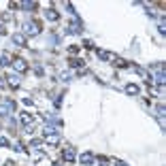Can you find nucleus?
<instances>
[{
  "instance_id": "nucleus-1",
  "label": "nucleus",
  "mask_w": 166,
  "mask_h": 166,
  "mask_svg": "<svg viewBox=\"0 0 166 166\" xmlns=\"http://www.w3.org/2000/svg\"><path fill=\"white\" fill-rule=\"evenodd\" d=\"M23 30H26L28 34H38V32H41V26H38L36 21H34V23L28 21V23H23Z\"/></svg>"
},
{
  "instance_id": "nucleus-2",
  "label": "nucleus",
  "mask_w": 166,
  "mask_h": 166,
  "mask_svg": "<svg viewBox=\"0 0 166 166\" xmlns=\"http://www.w3.org/2000/svg\"><path fill=\"white\" fill-rule=\"evenodd\" d=\"M98 58H100V60H109V62H113V64L117 62V56H115V53H109V51H98Z\"/></svg>"
},
{
  "instance_id": "nucleus-3",
  "label": "nucleus",
  "mask_w": 166,
  "mask_h": 166,
  "mask_svg": "<svg viewBox=\"0 0 166 166\" xmlns=\"http://www.w3.org/2000/svg\"><path fill=\"white\" fill-rule=\"evenodd\" d=\"M7 81H9V85H11V87H19V81H21V79H19L17 75H9V77H7Z\"/></svg>"
},
{
  "instance_id": "nucleus-4",
  "label": "nucleus",
  "mask_w": 166,
  "mask_h": 166,
  "mask_svg": "<svg viewBox=\"0 0 166 166\" xmlns=\"http://www.w3.org/2000/svg\"><path fill=\"white\" fill-rule=\"evenodd\" d=\"M13 66H15V70H19V73H23V70L28 68L23 60H13Z\"/></svg>"
},
{
  "instance_id": "nucleus-5",
  "label": "nucleus",
  "mask_w": 166,
  "mask_h": 166,
  "mask_svg": "<svg viewBox=\"0 0 166 166\" xmlns=\"http://www.w3.org/2000/svg\"><path fill=\"white\" fill-rule=\"evenodd\" d=\"M62 155H64V160H75V151L70 149V147H66V149L62 151Z\"/></svg>"
},
{
  "instance_id": "nucleus-6",
  "label": "nucleus",
  "mask_w": 166,
  "mask_h": 166,
  "mask_svg": "<svg viewBox=\"0 0 166 166\" xmlns=\"http://www.w3.org/2000/svg\"><path fill=\"white\" fill-rule=\"evenodd\" d=\"M13 43L15 45H26V36H23V34H15L13 36Z\"/></svg>"
},
{
  "instance_id": "nucleus-7",
  "label": "nucleus",
  "mask_w": 166,
  "mask_h": 166,
  "mask_svg": "<svg viewBox=\"0 0 166 166\" xmlns=\"http://www.w3.org/2000/svg\"><path fill=\"white\" fill-rule=\"evenodd\" d=\"M126 92L130 94V96H134V94H138V85H134V83H130V85H126Z\"/></svg>"
},
{
  "instance_id": "nucleus-8",
  "label": "nucleus",
  "mask_w": 166,
  "mask_h": 166,
  "mask_svg": "<svg viewBox=\"0 0 166 166\" xmlns=\"http://www.w3.org/2000/svg\"><path fill=\"white\" fill-rule=\"evenodd\" d=\"M9 62H11V56H9V53H7V51H5V53H2V56H0V66H7V64H9Z\"/></svg>"
},
{
  "instance_id": "nucleus-9",
  "label": "nucleus",
  "mask_w": 166,
  "mask_h": 166,
  "mask_svg": "<svg viewBox=\"0 0 166 166\" xmlns=\"http://www.w3.org/2000/svg\"><path fill=\"white\" fill-rule=\"evenodd\" d=\"M81 162H83V164H92V162H94V155H92V153H83V155H81Z\"/></svg>"
},
{
  "instance_id": "nucleus-10",
  "label": "nucleus",
  "mask_w": 166,
  "mask_h": 166,
  "mask_svg": "<svg viewBox=\"0 0 166 166\" xmlns=\"http://www.w3.org/2000/svg\"><path fill=\"white\" fill-rule=\"evenodd\" d=\"M21 122L26 124V126H30V124H32V115H28V113H21Z\"/></svg>"
},
{
  "instance_id": "nucleus-11",
  "label": "nucleus",
  "mask_w": 166,
  "mask_h": 166,
  "mask_svg": "<svg viewBox=\"0 0 166 166\" xmlns=\"http://www.w3.org/2000/svg\"><path fill=\"white\" fill-rule=\"evenodd\" d=\"M9 111H11V107H9V102H7V104H0V115H7Z\"/></svg>"
},
{
  "instance_id": "nucleus-12",
  "label": "nucleus",
  "mask_w": 166,
  "mask_h": 166,
  "mask_svg": "<svg viewBox=\"0 0 166 166\" xmlns=\"http://www.w3.org/2000/svg\"><path fill=\"white\" fill-rule=\"evenodd\" d=\"M47 19H49V21H56V19H58V13H56V11H47Z\"/></svg>"
},
{
  "instance_id": "nucleus-13",
  "label": "nucleus",
  "mask_w": 166,
  "mask_h": 166,
  "mask_svg": "<svg viewBox=\"0 0 166 166\" xmlns=\"http://www.w3.org/2000/svg\"><path fill=\"white\" fill-rule=\"evenodd\" d=\"M21 7L26 9V11H32V9H36V5H34V2H23Z\"/></svg>"
},
{
  "instance_id": "nucleus-14",
  "label": "nucleus",
  "mask_w": 166,
  "mask_h": 166,
  "mask_svg": "<svg viewBox=\"0 0 166 166\" xmlns=\"http://www.w3.org/2000/svg\"><path fill=\"white\" fill-rule=\"evenodd\" d=\"M13 149H15V151H23V145H21V143H13Z\"/></svg>"
},
{
  "instance_id": "nucleus-15",
  "label": "nucleus",
  "mask_w": 166,
  "mask_h": 166,
  "mask_svg": "<svg viewBox=\"0 0 166 166\" xmlns=\"http://www.w3.org/2000/svg\"><path fill=\"white\" fill-rule=\"evenodd\" d=\"M23 104H26V107H32L34 100H32V98H23Z\"/></svg>"
},
{
  "instance_id": "nucleus-16",
  "label": "nucleus",
  "mask_w": 166,
  "mask_h": 166,
  "mask_svg": "<svg viewBox=\"0 0 166 166\" xmlns=\"http://www.w3.org/2000/svg\"><path fill=\"white\" fill-rule=\"evenodd\" d=\"M0 145H2V147H7V145H9V140H7L5 136H0Z\"/></svg>"
},
{
  "instance_id": "nucleus-17",
  "label": "nucleus",
  "mask_w": 166,
  "mask_h": 166,
  "mask_svg": "<svg viewBox=\"0 0 166 166\" xmlns=\"http://www.w3.org/2000/svg\"><path fill=\"white\" fill-rule=\"evenodd\" d=\"M34 73L36 75H43V66H34Z\"/></svg>"
},
{
  "instance_id": "nucleus-18",
  "label": "nucleus",
  "mask_w": 166,
  "mask_h": 166,
  "mask_svg": "<svg viewBox=\"0 0 166 166\" xmlns=\"http://www.w3.org/2000/svg\"><path fill=\"white\" fill-rule=\"evenodd\" d=\"M62 81H70V75L68 73H62Z\"/></svg>"
},
{
  "instance_id": "nucleus-19",
  "label": "nucleus",
  "mask_w": 166,
  "mask_h": 166,
  "mask_svg": "<svg viewBox=\"0 0 166 166\" xmlns=\"http://www.w3.org/2000/svg\"><path fill=\"white\" fill-rule=\"evenodd\" d=\"M5 166H13V164H11V162H7V164H5Z\"/></svg>"
},
{
  "instance_id": "nucleus-20",
  "label": "nucleus",
  "mask_w": 166,
  "mask_h": 166,
  "mask_svg": "<svg viewBox=\"0 0 166 166\" xmlns=\"http://www.w3.org/2000/svg\"><path fill=\"white\" fill-rule=\"evenodd\" d=\"M2 83H5V81H2V77H0V85H2Z\"/></svg>"
},
{
  "instance_id": "nucleus-21",
  "label": "nucleus",
  "mask_w": 166,
  "mask_h": 166,
  "mask_svg": "<svg viewBox=\"0 0 166 166\" xmlns=\"http://www.w3.org/2000/svg\"><path fill=\"white\" fill-rule=\"evenodd\" d=\"M117 166H126V164H122V162H119V164H117Z\"/></svg>"
}]
</instances>
